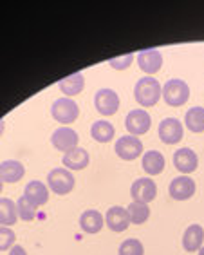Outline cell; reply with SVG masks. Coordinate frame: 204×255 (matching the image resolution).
I'll return each instance as SVG.
<instances>
[{"label": "cell", "mask_w": 204, "mask_h": 255, "mask_svg": "<svg viewBox=\"0 0 204 255\" xmlns=\"http://www.w3.org/2000/svg\"><path fill=\"white\" fill-rule=\"evenodd\" d=\"M161 91L163 87L154 76H143L134 85V98L141 107H154L161 100Z\"/></svg>", "instance_id": "6da1fadb"}, {"label": "cell", "mask_w": 204, "mask_h": 255, "mask_svg": "<svg viewBox=\"0 0 204 255\" xmlns=\"http://www.w3.org/2000/svg\"><path fill=\"white\" fill-rule=\"evenodd\" d=\"M51 143L53 147L60 152H69L71 148H76L80 143L78 132L71 127H58L51 136Z\"/></svg>", "instance_id": "9c48e42d"}, {"label": "cell", "mask_w": 204, "mask_h": 255, "mask_svg": "<svg viewBox=\"0 0 204 255\" xmlns=\"http://www.w3.org/2000/svg\"><path fill=\"white\" fill-rule=\"evenodd\" d=\"M137 65L143 73H146V76H152L161 71L163 67V54L159 49H143L137 54Z\"/></svg>", "instance_id": "7c38bea8"}, {"label": "cell", "mask_w": 204, "mask_h": 255, "mask_svg": "<svg viewBox=\"0 0 204 255\" xmlns=\"http://www.w3.org/2000/svg\"><path fill=\"white\" fill-rule=\"evenodd\" d=\"M18 212H16V203L9 197H0V226H13L16 225Z\"/></svg>", "instance_id": "603a6c76"}, {"label": "cell", "mask_w": 204, "mask_h": 255, "mask_svg": "<svg viewBox=\"0 0 204 255\" xmlns=\"http://www.w3.org/2000/svg\"><path fill=\"white\" fill-rule=\"evenodd\" d=\"M132 62H134V54H123V56L108 60V65L116 71H125L128 65H132Z\"/></svg>", "instance_id": "f1b7e54d"}, {"label": "cell", "mask_w": 204, "mask_h": 255, "mask_svg": "<svg viewBox=\"0 0 204 255\" xmlns=\"http://www.w3.org/2000/svg\"><path fill=\"white\" fill-rule=\"evenodd\" d=\"M16 236L9 226H0V252H7L15 246Z\"/></svg>", "instance_id": "83f0119b"}, {"label": "cell", "mask_w": 204, "mask_h": 255, "mask_svg": "<svg viewBox=\"0 0 204 255\" xmlns=\"http://www.w3.org/2000/svg\"><path fill=\"white\" fill-rule=\"evenodd\" d=\"M126 210H128L132 225H143V223H146L148 217H150V208H148V205H145V203L132 201Z\"/></svg>", "instance_id": "d4e9b609"}, {"label": "cell", "mask_w": 204, "mask_h": 255, "mask_svg": "<svg viewBox=\"0 0 204 255\" xmlns=\"http://www.w3.org/2000/svg\"><path fill=\"white\" fill-rule=\"evenodd\" d=\"M130 196H132V201L148 205V203H152L154 199H156L157 185L152 181L150 177H139V179H136V181L132 183Z\"/></svg>", "instance_id": "ba28073f"}, {"label": "cell", "mask_w": 204, "mask_h": 255, "mask_svg": "<svg viewBox=\"0 0 204 255\" xmlns=\"http://www.w3.org/2000/svg\"><path fill=\"white\" fill-rule=\"evenodd\" d=\"M114 150L121 159L125 161H134L139 156H143V143L139 137L130 136V134H125V136L117 137L116 145H114Z\"/></svg>", "instance_id": "8992f818"}, {"label": "cell", "mask_w": 204, "mask_h": 255, "mask_svg": "<svg viewBox=\"0 0 204 255\" xmlns=\"http://www.w3.org/2000/svg\"><path fill=\"white\" fill-rule=\"evenodd\" d=\"M195 181L190 176H179L174 177L168 187V194L175 201H186L190 197H194L195 194Z\"/></svg>", "instance_id": "8fae6325"}, {"label": "cell", "mask_w": 204, "mask_h": 255, "mask_svg": "<svg viewBox=\"0 0 204 255\" xmlns=\"http://www.w3.org/2000/svg\"><path fill=\"white\" fill-rule=\"evenodd\" d=\"M119 105H121V100L114 89L103 87L94 96V107L103 116H114L119 111Z\"/></svg>", "instance_id": "5b68a950"}, {"label": "cell", "mask_w": 204, "mask_h": 255, "mask_svg": "<svg viewBox=\"0 0 204 255\" xmlns=\"http://www.w3.org/2000/svg\"><path fill=\"white\" fill-rule=\"evenodd\" d=\"M103 225H105V219L98 210H85L80 216V228L89 236H94L98 232H102Z\"/></svg>", "instance_id": "ffe728a7"}, {"label": "cell", "mask_w": 204, "mask_h": 255, "mask_svg": "<svg viewBox=\"0 0 204 255\" xmlns=\"http://www.w3.org/2000/svg\"><path fill=\"white\" fill-rule=\"evenodd\" d=\"M105 225H107L112 232H116V234L125 232L126 228L132 225L128 210L123 208V206H112V208H108L107 214H105Z\"/></svg>", "instance_id": "5bb4252c"}, {"label": "cell", "mask_w": 204, "mask_h": 255, "mask_svg": "<svg viewBox=\"0 0 204 255\" xmlns=\"http://www.w3.org/2000/svg\"><path fill=\"white\" fill-rule=\"evenodd\" d=\"M4 128H5V122L4 120H0V137H2V134H4Z\"/></svg>", "instance_id": "f546056e"}, {"label": "cell", "mask_w": 204, "mask_h": 255, "mask_svg": "<svg viewBox=\"0 0 204 255\" xmlns=\"http://www.w3.org/2000/svg\"><path fill=\"white\" fill-rule=\"evenodd\" d=\"M125 127L130 136H143L152 127L150 114L146 113L145 109H134V111H130V113L126 114Z\"/></svg>", "instance_id": "52a82bcc"}, {"label": "cell", "mask_w": 204, "mask_h": 255, "mask_svg": "<svg viewBox=\"0 0 204 255\" xmlns=\"http://www.w3.org/2000/svg\"><path fill=\"white\" fill-rule=\"evenodd\" d=\"M91 136L98 143H108L112 141V137L116 136V128L107 120H98V122L93 123V127H91Z\"/></svg>", "instance_id": "7402d4cb"}, {"label": "cell", "mask_w": 204, "mask_h": 255, "mask_svg": "<svg viewBox=\"0 0 204 255\" xmlns=\"http://www.w3.org/2000/svg\"><path fill=\"white\" fill-rule=\"evenodd\" d=\"M2 190H4V181L0 179V194H2Z\"/></svg>", "instance_id": "4dcf8cb0"}, {"label": "cell", "mask_w": 204, "mask_h": 255, "mask_svg": "<svg viewBox=\"0 0 204 255\" xmlns=\"http://www.w3.org/2000/svg\"><path fill=\"white\" fill-rule=\"evenodd\" d=\"M25 174V167L16 159H5L0 163V179L4 183H16Z\"/></svg>", "instance_id": "d6986e66"}, {"label": "cell", "mask_w": 204, "mask_h": 255, "mask_svg": "<svg viewBox=\"0 0 204 255\" xmlns=\"http://www.w3.org/2000/svg\"><path fill=\"white\" fill-rule=\"evenodd\" d=\"M119 255H145V246L139 239L130 237L119 245Z\"/></svg>", "instance_id": "4316f807"}, {"label": "cell", "mask_w": 204, "mask_h": 255, "mask_svg": "<svg viewBox=\"0 0 204 255\" xmlns=\"http://www.w3.org/2000/svg\"><path fill=\"white\" fill-rule=\"evenodd\" d=\"M24 196L27 197L34 206H44L45 203L49 201V187L45 183L33 179V181H29L25 185Z\"/></svg>", "instance_id": "e0dca14e"}, {"label": "cell", "mask_w": 204, "mask_h": 255, "mask_svg": "<svg viewBox=\"0 0 204 255\" xmlns=\"http://www.w3.org/2000/svg\"><path fill=\"white\" fill-rule=\"evenodd\" d=\"M62 94H65V98H73L76 94H80L85 87V80H83L82 73H73L65 76L63 80H60L58 84Z\"/></svg>", "instance_id": "44dd1931"}, {"label": "cell", "mask_w": 204, "mask_h": 255, "mask_svg": "<svg viewBox=\"0 0 204 255\" xmlns=\"http://www.w3.org/2000/svg\"><path fill=\"white\" fill-rule=\"evenodd\" d=\"M199 255H204V246H203V248H201V250H199Z\"/></svg>", "instance_id": "1f68e13d"}, {"label": "cell", "mask_w": 204, "mask_h": 255, "mask_svg": "<svg viewBox=\"0 0 204 255\" xmlns=\"http://www.w3.org/2000/svg\"><path fill=\"white\" fill-rule=\"evenodd\" d=\"M51 114L58 123H63V127H69V123H74L80 116L78 103L73 98H58L51 105Z\"/></svg>", "instance_id": "277c9868"}, {"label": "cell", "mask_w": 204, "mask_h": 255, "mask_svg": "<svg viewBox=\"0 0 204 255\" xmlns=\"http://www.w3.org/2000/svg\"><path fill=\"white\" fill-rule=\"evenodd\" d=\"M185 123L190 132H204V107H192L186 111Z\"/></svg>", "instance_id": "cb8c5ba5"}, {"label": "cell", "mask_w": 204, "mask_h": 255, "mask_svg": "<svg viewBox=\"0 0 204 255\" xmlns=\"http://www.w3.org/2000/svg\"><path fill=\"white\" fill-rule=\"evenodd\" d=\"M63 167L67 170H83L85 167H89V161H91V156L85 148L76 147L71 148L69 152L63 154Z\"/></svg>", "instance_id": "9a60e30c"}, {"label": "cell", "mask_w": 204, "mask_h": 255, "mask_svg": "<svg viewBox=\"0 0 204 255\" xmlns=\"http://www.w3.org/2000/svg\"><path fill=\"white\" fill-rule=\"evenodd\" d=\"M161 96H163L166 105H170V107H181V105H185L190 98V85L186 84L185 80L172 78L163 85Z\"/></svg>", "instance_id": "7a4b0ae2"}, {"label": "cell", "mask_w": 204, "mask_h": 255, "mask_svg": "<svg viewBox=\"0 0 204 255\" xmlns=\"http://www.w3.org/2000/svg\"><path fill=\"white\" fill-rule=\"evenodd\" d=\"M204 245V228L201 225H190L183 236V248L190 254L199 252Z\"/></svg>", "instance_id": "2e32d148"}, {"label": "cell", "mask_w": 204, "mask_h": 255, "mask_svg": "<svg viewBox=\"0 0 204 255\" xmlns=\"http://www.w3.org/2000/svg\"><path fill=\"white\" fill-rule=\"evenodd\" d=\"M166 159L165 156L159 152V150H148V152H143L141 159V168L148 174V176H157L165 170Z\"/></svg>", "instance_id": "ac0fdd59"}, {"label": "cell", "mask_w": 204, "mask_h": 255, "mask_svg": "<svg viewBox=\"0 0 204 255\" xmlns=\"http://www.w3.org/2000/svg\"><path fill=\"white\" fill-rule=\"evenodd\" d=\"M174 167L177 168L183 176L192 174V172H195L197 167H199V157H197L195 150H192L190 147H183L174 152Z\"/></svg>", "instance_id": "4fadbf2b"}, {"label": "cell", "mask_w": 204, "mask_h": 255, "mask_svg": "<svg viewBox=\"0 0 204 255\" xmlns=\"http://www.w3.org/2000/svg\"><path fill=\"white\" fill-rule=\"evenodd\" d=\"M159 137L161 141L166 143V145H175L183 139V134H185V128H183V123L177 118H165L161 120L159 123Z\"/></svg>", "instance_id": "30bf717a"}, {"label": "cell", "mask_w": 204, "mask_h": 255, "mask_svg": "<svg viewBox=\"0 0 204 255\" xmlns=\"http://www.w3.org/2000/svg\"><path fill=\"white\" fill-rule=\"evenodd\" d=\"M76 179H74L73 172L67 170L65 167L53 168L47 174V187L49 190H53L56 196H67L74 190Z\"/></svg>", "instance_id": "3957f363"}, {"label": "cell", "mask_w": 204, "mask_h": 255, "mask_svg": "<svg viewBox=\"0 0 204 255\" xmlns=\"http://www.w3.org/2000/svg\"><path fill=\"white\" fill-rule=\"evenodd\" d=\"M36 208H38V206H34L25 196H20L18 201H16L18 219H22V221H33L34 217H36Z\"/></svg>", "instance_id": "484cf974"}]
</instances>
